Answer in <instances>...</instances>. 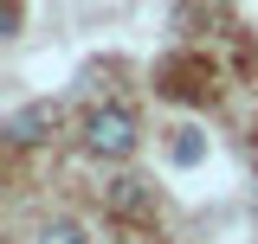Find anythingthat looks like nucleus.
I'll list each match as a JSON object with an SVG mask.
<instances>
[{"instance_id": "nucleus-2", "label": "nucleus", "mask_w": 258, "mask_h": 244, "mask_svg": "<svg viewBox=\"0 0 258 244\" xmlns=\"http://www.w3.org/2000/svg\"><path fill=\"white\" fill-rule=\"evenodd\" d=\"M45 129H58V103H32V109H20V116L7 122L13 142H45Z\"/></svg>"}, {"instance_id": "nucleus-3", "label": "nucleus", "mask_w": 258, "mask_h": 244, "mask_svg": "<svg viewBox=\"0 0 258 244\" xmlns=\"http://www.w3.org/2000/svg\"><path fill=\"white\" fill-rule=\"evenodd\" d=\"M39 244H84V225L58 218V225H45V231H39Z\"/></svg>"}, {"instance_id": "nucleus-1", "label": "nucleus", "mask_w": 258, "mask_h": 244, "mask_svg": "<svg viewBox=\"0 0 258 244\" xmlns=\"http://www.w3.org/2000/svg\"><path fill=\"white\" fill-rule=\"evenodd\" d=\"M84 148H91V154H110V161L129 154V148H136V116L116 109V103H110V109H91V116H84Z\"/></svg>"}]
</instances>
